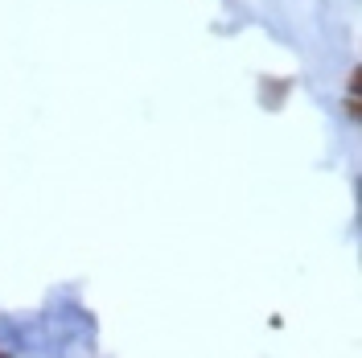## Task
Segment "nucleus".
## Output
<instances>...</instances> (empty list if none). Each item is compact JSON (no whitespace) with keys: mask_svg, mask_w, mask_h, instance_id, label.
<instances>
[{"mask_svg":"<svg viewBox=\"0 0 362 358\" xmlns=\"http://www.w3.org/2000/svg\"><path fill=\"white\" fill-rule=\"evenodd\" d=\"M0 358H8V354H4V350H0Z\"/></svg>","mask_w":362,"mask_h":358,"instance_id":"1","label":"nucleus"}]
</instances>
